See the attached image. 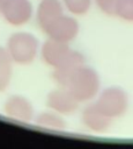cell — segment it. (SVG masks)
Returning a JSON list of instances; mask_svg holds the SVG:
<instances>
[{
    "label": "cell",
    "instance_id": "1",
    "mask_svg": "<svg viewBox=\"0 0 133 149\" xmlns=\"http://www.w3.org/2000/svg\"><path fill=\"white\" fill-rule=\"evenodd\" d=\"M38 49L37 38L29 33H15L7 42V51L12 59L20 64L30 63Z\"/></svg>",
    "mask_w": 133,
    "mask_h": 149
},
{
    "label": "cell",
    "instance_id": "2",
    "mask_svg": "<svg viewBox=\"0 0 133 149\" xmlns=\"http://www.w3.org/2000/svg\"><path fill=\"white\" fill-rule=\"evenodd\" d=\"M69 93L76 100H86L94 95L97 90V77L87 68H79L68 80Z\"/></svg>",
    "mask_w": 133,
    "mask_h": 149
},
{
    "label": "cell",
    "instance_id": "3",
    "mask_svg": "<svg viewBox=\"0 0 133 149\" xmlns=\"http://www.w3.org/2000/svg\"><path fill=\"white\" fill-rule=\"evenodd\" d=\"M43 30L51 40L67 43L77 35L79 23L74 17L61 14L50 22Z\"/></svg>",
    "mask_w": 133,
    "mask_h": 149
},
{
    "label": "cell",
    "instance_id": "4",
    "mask_svg": "<svg viewBox=\"0 0 133 149\" xmlns=\"http://www.w3.org/2000/svg\"><path fill=\"white\" fill-rule=\"evenodd\" d=\"M1 13L8 23L22 26L31 19L32 5L29 0H7Z\"/></svg>",
    "mask_w": 133,
    "mask_h": 149
},
{
    "label": "cell",
    "instance_id": "5",
    "mask_svg": "<svg viewBox=\"0 0 133 149\" xmlns=\"http://www.w3.org/2000/svg\"><path fill=\"white\" fill-rule=\"evenodd\" d=\"M69 52L71 50L65 42H59L51 38L46 41L42 48V56L44 61L56 68L69 55Z\"/></svg>",
    "mask_w": 133,
    "mask_h": 149
},
{
    "label": "cell",
    "instance_id": "6",
    "mask_svg": "<svg viewBox=\"0 0 133 149\" xmlns=\"http://www.w3.org/2000/svg\"><path fill=\"white\" fill-rule=\"evenodd\" d=\"M64 14L62 5L59 0H42L38 3L36 17L38 26L44 29L50 22Z\"/></svg>",
    "mask_w": 133,
    "mask_h": 149
},
{
    "label": "cell",
    "instance_id": "7",
    "mask_svg": "<svg viewBox=\"0 0 133 149\" xmlns=\"http://www.w3.org/2000/svg\"><path fill=\"white\" fill-rule=\"evenodd\" d=\"M98 107L108 116L118 114L123 108V97L117 90H108L99 99Z\"/></svg>",
    "mask_w": 133,
    "mask_h": 149
},
{
    "label": "cell",
    "instance_id": "8",
    "mask_svg": "<svg viewBox=\"0 0 133 149\" xmlns=\"http://www.w3.org/2000/svg\"><path fill=\"white\" fill-rule=\"evenodd\" d=\"M5 109L8 115L20 120H28L31 115V108L29 104L20 97H13L8 99Z\"/></svg>",
    "mask_w": 133,
    "mask_h": 149
},
{
    "label": "cell",
    "instance_id": "9",
    "mask_svg": "<svg viewBox=\"0 0 133 149\" xmlns=\"http://www.w3.org/2000/svg\"><path fill=\"white\" fill-rule=\"evenodd\" d=\"M75 98L68 92H57L50 98L51 106L59 112H71L75 107Z\"/></svg>",
    "mask_w": 133,
    "mask_h": 149
},
{
    "label": "cell",
    "instance_id": "10",
    "mask_svg": "<svg viewBox=\"0 0 133 149\" xmlns=\"http://www.w3.org/2000/svg\"><path fill=\"white\" fill-rule=\"evenodd\" d=\"M12 61L7 49L0 47V91H3L8 86L12 74Z\"/></svg>",
    "mask_w": 133,
    "mask_h": 149
},
{
    "label": "cell",
    "instance_id": "11",
    "mask_svg": "<svg viewBox=\"0 0 133 149\" xmlns=\"http://www.w3.org/2000/svg\"><path fill=\"white\" fill-rule=\"evenodd\" d=\"M84 120L91 128L101 129L105 127L108 121V115L103 113L98 106H96V107H90L89 109L86 111Z\"/></svg>",
    "mask_w": 133,
    "mask_h": 149
},
{
    "label": "cell",
    "instance_id": "12",
    "mask_svg": "<svg viewBox=\"0 0 133 149\" xmlns=\"http://www.w3.org/2000/svg\"><path fill=\"white\" fill-rule=\"evenodd\" d=\"M62 2L72 14L76 15L86 14L91 5V0H62Z\"/></svg>",
    "mask_w": 133,
    "mask_h": 149
},
{
    "label": "cell",
    "instance_id": "13",
    "mask_svg": "<svg viewBox=\"0 0 133 149\" xmlns=\"http://www.w3.org/2000/svg\"><path fill=\"white\" fill-rule=\"evenodd\" d=\"M116 15L126 21H133V0H118Z\"/></svg>",
    "mask_w": 133,
    "mask_h": 149
},
{
    "label": "cell",
    "instance_id": "14",
    "mask_svg": "<svg viewBox=\"0 0 133 149\" xmlns=\"http://www.w3.org/2000/svg\"><path fill=\"white\" fill-rule=\"evenodd\" d=\"M95 2L103 13L108 15L116 14V7L118 3V0H95Z\"/></svg>",
    "mask_w": 133,
    "mask_h": 149
},
{
    "label": "cell",
    "instance_id": "15",
    "mask_svg": "<svg viewBox=\"0 0 133 149\" xmlns=\"http://www.w3.org/2000/svg\"><path fill=\"white\" fill-rule=\"evenodd\" d=\"M40 121H42L43 123H45V125L56 126V127H58L59 123H60V120H59L58 118H56L54 115H44V116L40 119Z\"/></svg>",
    "mask_w": 133,
    "mask_h": 149
},
{
    "label": "cell",
    "instance_id": "16",
    "mask_svg": "<svg viewBox=\"0 0 133 149\" xmlns=\"http://www.w3.org/2000/svg\"><path fill=\"white\" fill-rule=\"evenodd\" d=\"M6 1H7V0H0V12L2 10V8H3L5 3H6Z\"/></svg>",
    "mask_w": 133,
    "mask_h": 149
}]
</instances>
